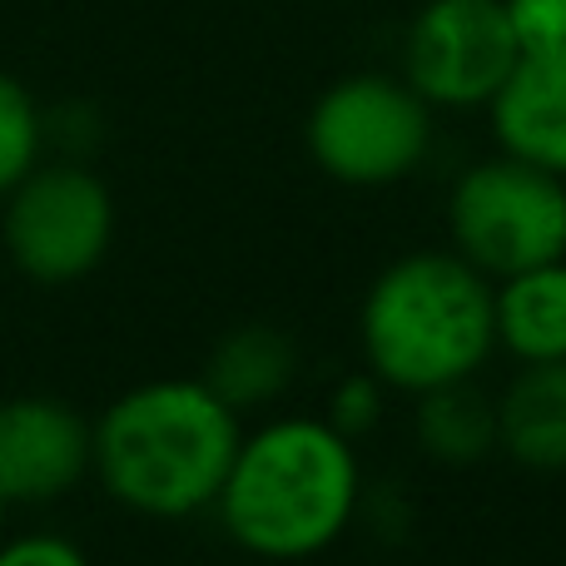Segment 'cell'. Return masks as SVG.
Wrapping results in <instances>:
<instances>
[{"instance_id": "cell-1", "label": "cell", "mask_w": 566, "mask_h": 566, "mask_svg": "<svg viewBox=\"0 0 566 566\" xmlns=\"http://www.w3.org/2000/svg\"><path fill=\"white\" fill-rule=\"evenodd\" d=\"M239 442V412L205 378H155L99 412L95 478L125 512L179 522L219 502Z\"/></svg>"}, {"instance_id": "cell-2", "label": "cell", "mask_w": 566, "mask_h": 566, "mask_svg": "<svg viewBox=\"0 0 566 566\" xmlns=\"http://www.w3.org/2000/svg\"><path fill=\"white\" fill-rule=\"evenodd\" d=\"M219 517L259 562H308L348 532L363 507V472L348 432L328 418H279L234 452Z\"/></svg>"}, {"instance_id": "cell-3", "label": "cell", "mask_w": 566, "mask_h": 566, "mask_svg": "<svg viewBox=\"0 0 566 566\" xmlns=\"http://www.w3.org/2000/svg\"><path fill=\"white\" fill-rule=\"evenodd\" d=\"M368 373L398 392L468 382L497 348L492 279L458 249H422L373 279L358 313Z\"/></svg>"}, {"instance_id": "cell-4", "label": "cell", "mask_w": 566, "mask_h": 566, "mask_svg": "<svg viewBox=\"0 0 566 566\" xmlns=\"http://www.w3.org/2000/svg\"><path fill=\"white\" fill-rule=\"evenodd\" d=\"M448 229L452 249L488 279L566 259V179L517 155L472 165L452 185Z\"/></svg>"}, {"instance_id": "cell-5", "label": "cell", "mask_w": 566, "mask_h": 566, "mask_svg": "<svg viewBox=\"0 0 566 566\" xmlns=\"http://www.w3.org/2000/svg\"><path fill=\"white\" fill-rule=\"evenodd\" d=\"M432 145L428 99L402 80L353 75L308 115V149L338 185L382 189L408 179Z\"/></svg>"}, {"instance_id": "cell-6", "label": "cell", "mask_w": 566, "mask_h": 566, "mask_svg": "<svg viewBox=\"0 0 566 566\" xmlns=\"http://www.w3.org/2000/svg\"><path fill=\"white\" fill-rule=\"evenodd\" d=\"M10 264L35 283H75L115 244V199L85 165H35L0 214Z\"/></svg>"}, {"instance_id": "cell-7", "label": "cell", "mask_w": 566, "mask_h": 566, "mask_svg": "<svg viewBox=\"0 0 566 566\" xmlns=\"http://www.w3.org/2000/svg\"><path fill=\"white\" fill-rule=\"evenodd\" d=\"M522 60L507 0H432L408 30V85L428 105H492Z\"/></svg>"}, {"instance_id": "cell-8", "label": "cell", "mask_w": 566, "mask_h": 566, "mask_svg": "<svg viewBox=\"0 0 566 566\" xmlns=\"http://www.w3.org/2000/svg\"><path fill=\"white\" fill-rule=\"evenodd\" d=\"M95 472V422L60 398L0 402V497L6 507L60 502Z\"/></svg>"}, {"instance_id": "cell-9", "label": "cell", "mask_w": 566, "mask_h": 566, "mask_svg": "<svg viewBox=\"0 0 566 566\" xmlns=\"http://www.w3.org/2000/svg\"><path fill=\"white\" fill-rule=\"evenodd\" d=\"M502 155H517L566 179V45L522 50L507 85L492 99Z\"/></svg>"}, {"instance_id": "cell-10", "label": "cell", "mask_w": 566, "mask_h": 566, "mask_svg": "<svg viewBox=\"0 0 566 566\" xmlns=\"http://www.w3.org/2000/svg\"><path fill=\"white\" fill-rule=\"evenodd\" d=\"M497 448L517 468L566 472V358L522 363L497 398Z\"/></svg>"}, {"instance_id": "cell-11", "label": "cell", "mask_w": 566, "mask_h": 566, "mask_svg": "<svg viewBox=\"0 0 566 566\" xmlns=\"http://www.w3.org/2000/svg\"><path fill=\"white\" fill-rule=\"evenodd\" d=\"M497 343L517 363H562L566 358V259L522 269L492 289Z\"/></svg>"}, {"instance_id": "cell-12", "label": "cell", "mask_w": 566, "mask_h": 566, "mask_svg": "<svg viewBox=\"0 0 566 566\" xmlns=\"http://www.w3.org/2000/svg\"><path fill=\"white\" fill-rule=\"evenodd\" d=\"M293 338L274 323H244V328L224 333L209 353L205 382L229 402L234 412L269 408L283 388L293 382Z\"/></svg>"}, {"instance_id": "cell-13", "label": "cell", "mask_w": 566, "mask_h": 566, "mask_svg": "<svg viewBox=\"0 0 566 566\" xmlns=\"http://www.w3.org/2000/svg\"><path fill=\"white\" fill-rule=\"evenodd\" d=\"M418 442L432 462L468 468V462L488 458V452L497 448V402L482 398V392L472 388V378L422 392Z\"/></svg>"}, {"instance_id": "cell-14", "label": "cell", "mask_w": 566, "mask_h": 566, "mask_svg": "<svg viewBox=\"0 0 566 566\" xmlns=\"http://www.w3.org/2000/svg\"><path fill=\"white\" fill-rule=\"evenodd\" d=\"M40 145H45V119L35 99L10 75H0V199L40 165Z\"/></svg>"}, {"instance_id": "cell-15", "label": "cell", "mask_w": 566, "mask_h": 566, "mask_svg": "<svg viewBox=\"0 0 566 566\" xmlns=\"http://www.w3.org/2000/svg\"><path fill=\"white\" fill-rule=\"evenodd\" d=\"M507 15L522 50L566 45V0H507Z\"/></svg>"}, {"instance_id": "cell-16", "label": "cell", "mask_w": 566, "mask_h": 566, "mask_svg": "<svg viewBox=\"0 0 566 566\" xmlns=\"http://www.w3.org/2000/svg\"><path fill=\"white\" fill-rule=\"evenodd\" d=\"M0 566H90V557L60 532H30V537L0 542Z\"/></svg>"}, {"instance_id": "cell-17", "label": "cell", "mask_w": 566, "mask_h": 566, "mask_svg": "<svg viewBox=\"0 0 566 566\" xmlns=\"http://www.w3.org/2000/svg\"><path fill=\"white\" fill-rule=\"evenodd\" d=\"M373 412H378V378H348L333 398V428L338 432H358L373 428Z\"/></svg>"}, {"instance_id": "cell-18", "label": "cell", "mask_w": 566, "mask_h": 566, "mask_svg": "<svg viewBox=\"0 0 566 566\" xmlns=\"http://www.w3.org/2000/svg\"><path fill=\"white\" fill-rule=\"evenodd\" d=\"M0 542H6V497H0Z\"/></svg>"}]
</instances>
